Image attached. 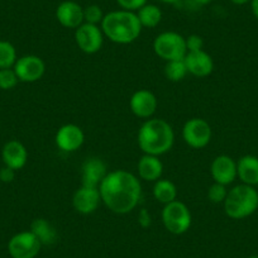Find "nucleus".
<instances>
[{"mask_svg": "<svg viewBox=\"0 0 258 258\" xmlns=\"http://www.w3.org/2000/svg\"><path fill=\"white\" fill-rule=\"evenodd\" d=\"M101 202L115 214H128L137 208L142 197L140 178L125 170L108 172L99 186Z\"/></svg>", "mask_w": 258, "mask_h": 258, "instance_id": "f257e3e1", "label": "nucleus"}, {"mask_svg": "<svg viewBox=\"0 0 258 258\" xmlns=\"http://www.w3.org/2000/svg\"><path fill=\"white\" fill-rule=\"evenodd\" d=\"M137 142L145 155L162 156L172 148L175 143V132L165 119H146L138 131Z\"/></svg>", "mask_w": 258, "mask_h": 258, "instance_id": "f03ea898", "label": "nucleus"}, {"mask_svg": "<svg viewBox=\"0 0 258 258\" xmlns=\"http://www.w3.org/2000/svg\"><path fill=\"white\" fill-rule=\"evenodd\" d=\"M100 27L104 36L118 44L133 43L142 33V26L137 14L123 9L105 14Z\"/></svg>", "mask_w": 258, "mask_h": 258, "instance_id": "7ed1b4c3", "label": "nucleus"}, {"mask_svg": "<svg viewBox=\"0 0 258 258\" xmlns=\"http://www.w3.org/2000/svg\"><path fill=\"white\" fill-rule=\"evenodd\" d=\"M223 205L225 214L229 218L235 220L244 219L254 214L258 209V191L254 186L239 183L228 190Z\"/></svg>", "mask_w": 258, "mask_h": 258, "instance_id": "20e7f679", "label": "nucleus"}, {"mask_svg": "<svg viewBox=\"0 0 258 258\" xmlns=\"http://www.w3.org/2000/svg\"><path fill=\"white\" fill-rule=\"evenodd\" d=\"M162 223L171 234L181 235L187 232L192 223L191 212L185 203L180 200L166 204L162 209Z\"/></svg>", "mask_w": 258, "mask_h": 258, "instance_id": "39448f33", "label": "nucleus"}, {"mask_svg": "<svg viewBox=\"0 0 258 258\" xmlns=\"http://www.w3.org/2000/svg\"><path fill=\"white\" fill-rule=\"evenodd\" d=\"M153 51L166 62L183 59L187 53L185 37L177 32L160 33L153 41Z\"/></svg>", "mask_w": 258, "mask_h": 258, "instance_id": "423d86ee", "label": "nucleus"}, {"mask_svg": "<svg viewBox=\"0 0 258 258\" xmlns=\"http://www.w3.org/2000/svg\"><path fill=\"white\" fill-rule=\"evenodd\" d=\"M212 126L203 118L188 119L182 126V138L191 148L200 150L207 147L212 141Z\"/></svg>", "mask_w": 258, "mask_h": 258, "instance_id": "0eeeda50", "label": "nucleus"}, {"mask_svg": "<svg viewBox=\"0 0 258 258\" xmlns=\"http://www.w3.org/2000/svg\"><path fill=\"white\" fill-rule=\"evenodd\" d=\"M41 247V242L31 230L17 233L8 242V252L12 258H36Z\"/></svg>", "mask_w": 258, "mask_h": 258, "instance_id": "6e6552de", "label": "nucleus"}, {"mask_svg": "<svg viewBox=\"0 0 258 258\" xmlns=\"http://www.w3.org/2000/svg\"><path fill=\"white\" fill-rule=\"evenodd\" d=\"M104 33L101 27L96 24L83 23L75 29V42L84 53L94 54L99 52L104 43Z\"/></svg>", "mask_w": 258, "mask_h": 258, "instance_id": "1a4fd4ad", "label": "nucleus"}, {"mask_svg": "<svg viewBox=\"0 0 258 258\" xmlns=\"http://www.w3.org/2000/svg\"><path fill=\"white\" fill-rule=\"evenodd\" d=\"M19 81L22 83H36L43 78L46 73V63L36 54H26L17 59L13 66Z\"/></svg>", "mask_w": 258, "mask_h": 258, "instance_id": "9d476101", "label": "nucleus"}, {"mask_svg": "<svg viewBox=\"0 0 258 258\" xmlns=\"http://www.w3.org/2000/svg\"><path fill=\"white\" fill-rule=\"evenodd\" d=\"M56 146L63 152H75L85 142V133L79 125L73 123L59 126L54 137Z\"/></svg>", "mask_w": 258, "mask_h": 258, "instance_id": "9b49d317", "label": "nucleus"}, {"mask_svg": "<svg viewBox=\"0 0 258 258\" xmlns=\"http://www.w3.org/2000/svg\"><path fill=\"white\" fill-rule=\"evenodd\" d=\"M158 106V100L152 91L140 89L129 99V108L136 116L141 119L152 118Z\"/></svg>", "mask_w": 258, "mask_h": 258, "instance_id": "f8f14e48", "label": "nucleus"}, {"mask_svg": "<svg viewBox=\"0 0 258 258\" xmlns=\"http://www.w3.org/2000/svg\"><path fill=\"white\" fill-rule=\"evenodd\" d=\"M101 203L99 187L83 185L75 191L73 197V207L79 214H93Z\"/></svg>", "mask_w": 258, "mask_h": 258, "instance_id": "ddd939ff", "label": "nucleus"}, {"mask_svg": "<svg viewBox=\"0 0 258 258\" xmlns=\"http://www.w3.org/2000/svg\"><path fill=\"white\" fill-rule=\"evenodd\" d=\"M210 173L214 182L230 185L237 178V162L228 155H220L213 160Z\"/></svg>", "mask_w": 258, "mask_h": 258, "instance_id": "4468645a", "label": "nucleus"}, {"mask_svg": "<svg viewBox=\"0 0 258 258\" xmlns=\"http://www.w3.org/2000/svg\"><path fill=\"white\" fill-rule=\"evenodd\" d=\"M187 73L197 78H207L214 70V61L212 56L204 49L187 52L183 58Z\"/></svg>", "mask_w": 258, "mask_h": 258, "instance_id": "2eb2a0df", "label": "nucleus"}, {"mask_svg": "<svg viewBox=\"0 0 258 258\" xmlns=\"http://www.w3.org/2000/svg\"><path fill=\"white\" fill-rule=\"evenodd\" d=\"M56 18L64 28L76 29L84 23V8L76 2L66 0L57 7Z\"/></svg>", "mask_w": 258, "mask_h": 258, "instance_id": "dca6fc26", "label": "nucleus"}, {"mask_svg": "<svg viewBox=\"0 0 258 258\" xmlns=\"http://www.w3.org/2000/svg\"><path fill=\"white\" fill-rule=\"evenodd\" d=\"M2 158L7 167L18 171L26 166L28 161V151L22 142L17 140L8 141L2 151Z\"/></svg>", "mask_w": 258, "mask_h": 258, "instance_id": "f3484780", "label": "nucleus"}, {"mask_svg": "<svg viewBox=\"0 0 258 258\" xmlns=\"http://www.w3.org/2000/svg\"><path fill=\"white\" fill-rule=\"evenodd\" d=\"M106 175H108V168L105 162L99 157L88 158L81 168L83 185L86 186L99 187Z\"/></svg>", "mask_w": 258, "mask_h": 258, "instance_id": "a211bd4d", "label": "nucleus"}, {"mask_svg": "<svg viewBox=\"0 0 258 258\" xmlns=\"http://www.w3.org/2000/svg\"><path fill=\"white\" fill-rule=\"evenodd\" d=\"M138 175L142 180L148 182H156L162 177L163 163L158 156L143 155L137 165Z\"/></svg>", "mask_w": 258, "mask_h": 258, "instance_id": "6ab92c4d", "label": "nucleus"}, {"mask_svg": "<svg viewBox=\"0 0 258 258\" xmlns=\"http://www.w3.org/2000/svg\"><path fill=\"white\" fill-rule=\"evenodd\" d=\"M237 177L242 183L249 186L258 185V157L245 155L237 161Z\"/></svg>", "mask_w": 258, "mask_h": 258, "instance_id": "aec40b11", "label": "nucleus"}, {"mask_svg": "<svg viewBox=\"0 0 258 258\" xmlns=\"http://www.w3.org/2000/svg\"><path fill=\"white\" fill-rule=\"evenodd\" d=\"M31 232L38 238L42 245H52L58 239V233L56 228L44 218H37L32 222Z\"/></svg>", "mask_w": 258, "mask_h": 258, "instance_id": "412c9836", "label": "nucleus"}, {"mask_svg": "<svg viewBox=\"0 0 258 258\" xmlns=\"http://www.w3.org/2000/svg\"><path fill=\"white\" fill-rule=\"evenodd\" d=\"M153 197L161 204H170L177 200V187L172 181L160 178L153 185Z\"/></svg>", "mask_w": 258, "mask_h": 258, "instance_id": "4be33fe9", "label": "nucleus"}, {"mask_svg": "<svg viewBox=\"0 0 258 258\" xmlns=\"http://www.w3.org/2000/svg\"><path fill=\"white\" fill-rule=\"evenodd\" d=\"M142 28H156L162 21V11L155 4H146L137 12Z\"/></svg>", "mask_w": 258, "mask_h": 258, "instance_id": "5701e85b", "label": "nucleus"}, {"mask_svg": "<svg viewBox=\"0 0 258 258\" xmlns=\"http://www.w3.org/2000/svg\"><path fill=\"white\" fill-rule=\"evenodd\" d=\"M187 69L183 59L168 61L165 64V76L171 83H180L187 75Z\"/></svg>", "mask_w": 258, "mask_h": 258, "instance_id": "b1692460", "label": "nucleus"}, {"mask_svg": "<svg viewBox=\"0 0 258 258\" xmlns=\"http://www.w3.org/2000/svg\"><path fill=\"white\" fill-rule=\"evenodd\" d=\"M17 59L16 47L8 41H0V69H12Z\"/></svg>", "mask_w": 258, "mask_h": 258, "instance_id": "393cba45", "label": "nucleus"}, {"mask_svg": "<svg viewBox=\"0 0 258 258\" xmlns=\"http://www.w3.org/2000/svg\"><path fill=\"white\" fill-rule=\"evenodd\" d=\"M19 83L14 69H0V89L2 90H12Z\"/></svg>", "mask_w": 258, "mask_h": 258, "instance_id": "a878e982", "label": "nucleus"}, {"mask_svg": "<svg viewBox=\"0 0 258 258\" xmlns=\"http://www.w3.org/2000/svg\"><path fill=\"white\" fill-rule=\"evenodd\" d=\"M105 14L103 13L101 8L96 4H91L84 8V23H90V24H101L103 18Z\"/></svg>", "mask_w": 258, "mask_h": 258, "instance_id": "bb28decb", "label": "nucleus"}, {"mask_svg": "<svg viewBox=\"0 0 258 258\" xmlns=\"http://www.w3.org/2000/svg\"><path fill=\"white\" fill-rule=\"evenodd\" d=\"M208 199L214 204H223L228 195L227 186L222 185V183L214 182L212 186L208 188Z\"/></svg>", "mask_w": 258, "mask_h": 258, "instance_id": "cd10ccee", "label": "nucleus"}, {"mask_svg": "<svg viewBox=\"0 0 258 258\" xmlns=\"http://www.w3.org/2000/svg\"><path fill=\"white\" fill-rule=\"evenodd\" d=\"M148 3V0H116V4L120 7L123 11L133 12L137 13L142 7H145Z\"/></svg>", "mask_w": 258, "mask_h": 258, "instance_id": "c85d7f7f", "label": "nucleus"}, {"mask_svg": "<svg viewBox=\"0 0 258 258\" xmlns=\"http://www.w3.org/2000/svg\"><path fill=\"white\" fill-rule=\"evenodd\" d=\"M185 42L187 52L200 51V49H203V47H204V41H203V38L199 34H190L188 37H186Z\"/></svg>", "mask_w": 258, "mask_h": 258, "instance_id": "c756f323", "label": "nucleus"}, {"mask_svg": "<svg viewBox=\"0 0 258 258\" xmlns=\"http://www.w3.org/2000/svg\"><path fill=\"white\" fill-rule=\"evenodd\" d=\"M138 224L142 228H150L152 224V217H151V213L148 212L146 208H142L138 213Z\"/></svg>", "mask_w": 258, "mask_h": 258, "instance_id": "7c9ffc66", "label": "nucleus"}, {"mask_svg": "<svg viewBox=\"0 0 258 258\" xmlns=\"http://www.w3.org/2000/svg\"><path fill=\"white\" fill-rule=\"evenodd\" d=\"M14 177H16V171H14L13 168L4 166V167L0 170V181H2V182L9 183L14 180Z\"/></svg>", "mask_w": 258, "mask_h": 258, "instance_id": "2f4dec72", "label": "nucleus"}, {"mask_svg": "<svg viewBox=\"0 0 258 258\" xmlns=\"http://www.w3.org/2000/svg\"><path fill=\"white\" fill-rule=\"evenodd\" d=\"M250 11L254 18L258 21V0H250Z\"/></svg>", "mask_w": 258, "mask_h": 258, "instance_id": "473e14b6", "label": "nucleus"}, {"mask_svg": "<svg viewBox=\"0 0 258 258\" xmlns=\"http://www.w3.org/2000/svg\"><path fill=\"white\" fill-rule=\"evenodd\" d=\"M234 6H244V4L250 3V0H230Z\"/></svg>", "mask_w": 258, "mask_h": 258, "instance_id": "72a5a7b5", "label": "nucleus"}, {"mask_svg": "<svg viewBox=\"0 0 258 258\" xmlns=\"http://www.w3.org/2000/svg\"><path fill=\"white\" fill-rule=\"evenodd\" d=\"M195 3L199 4V6H208V4H210L213 2V0H194Z\"/></svg>", "mask_w": 258, "mask_h": 258, "instance_id": "f704fd0d", "label": "nucleus"}, {"mask_svg": "<svg viewBox=\"0 0 258 258\" xmlns=\"http://www.w3.org/2000/svg\"><path fill=\"white\" fill-rule=\"evenodd\" d=\"M160 2H162V3H166V4H176L178 3V2H181V0H160Z\"/></svg>", "mask_w": 258, "mask_h": 258, "instance_id": "c9c22d12", "label": "nucleus"}, {"mask_svg": "<svg viewBox=\"0 0 258 258\" xmlns=\"http://www.w3.org/2000/svg\"><path fill=\"white\" fill-rule=\"evenodd\" d=\"M248 258H258V255H249Z\"/></svg>", "mask_w": 258, "mask_h": 258, "instance_id": "e433bc0d", "label": "nucleus"}]
</instances>
